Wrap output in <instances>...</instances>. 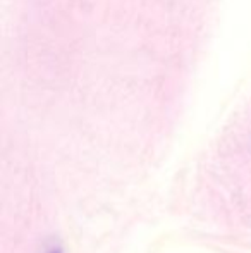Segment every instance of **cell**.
I'll use <instances>...</instances> for the list:
<instances>
[{
    "mask_svg": "<svg viewBox=\"0 0 251 253\" xmlns=\"http://www.w3.org/2000/svg\"><path fill=\"white\" fill-rule=\"evenodd\" d=\"M50 253H61V250H59V248L55 250V248H54V250H50Z\"/></svg>",
    "mask_w": 251,
    "mask_h": 253,
    "instance_id": "cell-1",
    "label": "cell"
}]
</instances>
